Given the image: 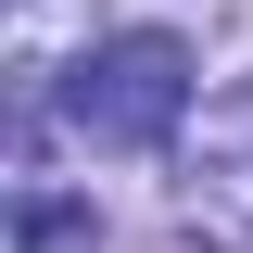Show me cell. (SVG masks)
<instances>
[{
    "instance_id": "2",
    "label": "cell",
    "mask_w": 253,
    "mask_h": 253,
    "mask_svg": "<svg viewBox=\"0 0 253 253\" xmlns=\"http://www.w3.org/2000/svg\"><path fill=\"white\" fill-rule=\"evenodd\" d=\"M177 215H190V241H203V253H253V89L203 126V165H190Z\"/></svg>"
},
{
    "instance_id": "1",
    "label": "cell",
    "mask_w": 253,
    "mask_h": 253,
    "mask_svg": "<svg viewBox=\"0 0 253 253\" xmlns=\"http://www.w3.org/2000/svg\"><path fill=\"white\" fill-rule=\"evenodd\" d=\"M190 101H203V63H190V38H165V26L89 38L76 76H63V114L89 126L101 152H165V139L190 126Z\"/></svg>"
},
{
    "instance_id": "3",
    "label": "cell",
    "mask_w": 253,
    "mask_h": 253,
    "mask_svg": "<svg viewBox=\"0 0 253 253\" xmlns=\"http://www.w3.org/2000/svg\"><path fill=\"white\" fill-rule=\"evenodd\" d=\"M13 241H26V253H101V215H76V203H26Z\"/></svg>"
}]
</instances>
